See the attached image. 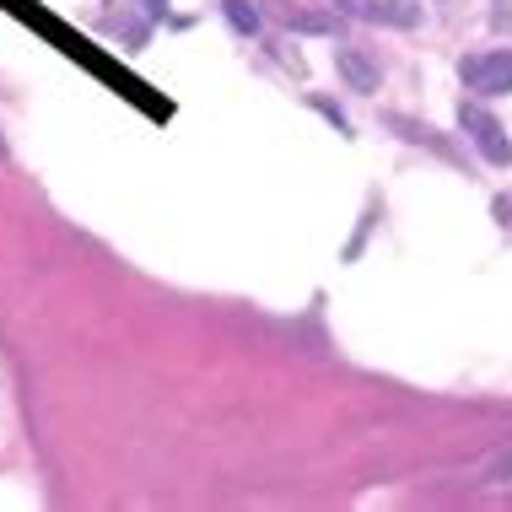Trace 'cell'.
Wrapping results in <instances>:
<instances>
[{
	"label": "cell",
	"instance_id": "cell-1",
	"mask_svg": "<svg viewBox=\"0 0 512 512\" xmlns=\"http://www.w3.org/2000/svg\"><path fill=\"white\" fill-rule=\"evenodd\" d=\"M459 124H464L469 141L480 146V157H486L491 168H507V162H512V141H507V130H502V124H496L480 103H459Z\"/></svg>",
	"mask_w": 512,
	"mask_h": 512
},
{
	"label": "cell",
	"instance_id": "cell-2",
	"mask_svg": "<svg viewBox=\"0 0 512 512\" xmlns=\"http://www.w3.org/2000/svg\"><path fill=\"white\" fill-rule=\"evenodd\" d=\"M469 92H512V49H491V54H469L459 65Z\"/></svg>",
	"mask_w": 512,
	"mask_h": 512
},
{
	"label": "cell",
	"instance_id": "cell-3",
	"mask_svg": "<svg viewBox=\"0 0 512 512\" xmlns=\"http://www.w3.org/2000/svg\"><path fill=\"white\" fill-rule=\"evenodd\" d=\"M335 65L351 92H378V60H367L362 49H335Z\"/></svg>",
	"mask_w": 512,
	"mask_h": 512
},
{
	"label": "cell",
	"instance_id": "cell-4",
	"mask_svg": "<svg viewBox=\"0 0 512 512\" xmlns=\"http://www.w3.org/2000/svg\"><path fill=\"white\" fill-rule=\"evenodd\" d=\"M464 486H512V442H507V448H491L486 459L469 469Z\"/></svg>",
	"mask_w": 512,
	"mask_h": 512
},
{
	"label": "cell",
	"instance_id": "cell-5",
	"mask_svg": "<svg viewBox=\"0 0 512 512\" xmlns=\"http://www.w3.org/2000/svg\"><path fill=\"white\" fill-rule=\"evenodd\" d=\"M281 22L292 27V33H335V27H340L335 11H318V6H292V0L281 6Z\"/></svg>",
	"mask_w": 512,
	"mask_h": 512
},
{
	"label": "cell",
	"instance_id": "cell-6",
	"mask_svg": "<svg viewBox=\"0 0 512 512\" xmlns=\"http://www.w3.org/2000/svg\"><path fill=\"white\" fill-rule=\"evenodd\" d=\"M372 22H389V27H415V22H421V6H415V0H378Z\"/></svg>",
	"mask_w": 512,
	"mask_h": 512
},
{
	"label": "cell",
	"instance_id": "cell-7",
	"mask_svg": "<svg viewBox=\"0 0 512 512\" xmlns=\"http://www.w3.org/2000/svg\"><path fill=\"white\" fill-rule=\"evenodd\" d=\"M227 6V22L238 27V33H259V11L248 6V0H221Z\"/></svg>",
	"mask_w": 512,
	"mask_h": 512
},
{
	"label": "cell",
	"instance_id": "cell-8",
	"mask_svg": "<svg viewBox=\"0 0 512 512\" xmlns=\"http://www.w3.org/2000/svg\"><path fill=\"white\" fill-rule=\"evenodd\" d=\"M335 6H345L351 17H372V11H378V0H335Z\"/></svg>",
	"mask_w": 512,
	"mask_h": 512
}]
</instances>
